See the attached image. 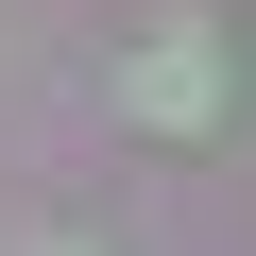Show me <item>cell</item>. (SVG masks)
<instances>
[{
  "label": "cell",
  "instance_id": "2",
  "mask_svg": "<svg viewBox=\"0 0 256 256\" xmlns=\"http://www.w3.org/2000/svg\"><path fill=\"white\" fill-rule=\"evenodd\" d=\"M34 256H86V239H34Z\"/></svg>",
  "mask_w": 256,
  "mask_h": 256
},
{
  "label": "cell",
  "instance_id": "1",
  "mask_svg": "<svg viewBox=\"0 0 256 256\" xmlns=\"http://www.w3.org/2000/svg\"><path fill=\"white\" fill-rule=\"evenodd\" d=\"M120 120H171V137H188V120H222V34L188 18V0L137 34V68H120Z\"/></svg>",
  "mask_w": 256,
  "mask_h": 256
}]
</instances>
